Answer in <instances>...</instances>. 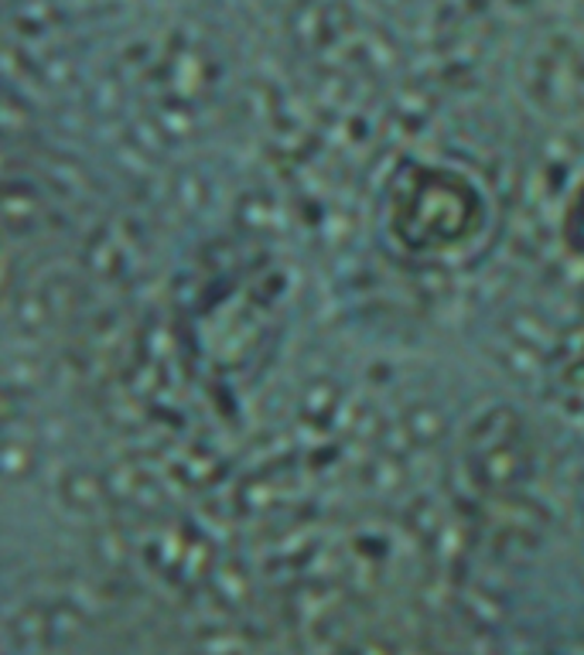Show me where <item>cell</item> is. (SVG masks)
Masks as SVG:
<instances>
[{
    "mask_svg": "<svg viewBox=\"0 0 584 655\" xmlns=\"http://www.w3.org/2000/svg\"><path fill=\"white\" fill-rule=\"evenodd\" d=\"M79 628H82V615L72 604H44V608H28L21 618H14L8 635L21 648H52L76 638Z\"/></svg>",
    "mask_w": 584,
    "mask_h": 655,
    "instance_id": "cell-1",
    "label": "cell"
},
{
    "mask_svg": "<svg viewBox=\"0 0 584 655\" xmlns=\"http://www.w3.org/2000/svg\"><path fill=\"white\" fill-rule=\"evenodd\" d=\"M407 430H410L417 440H434L437 434L445 430V420H442V414H437L434 407H414V410L407 414Z\"/></svg>",
    "mask_w": 584,
    "mask_h": 655,
    "instance_id": "cell-2",
    "label": "cell"
},
{
    "mask_svg": "<svg viewBox=\"0 0 584 655\" xmlns=\"http://www.w3.org/2000/svg\"><path fill=\"white\" fill-rule=\"evenodd\" d=\"M62 492H66L69 502H76L79 509H92L96 502H100V485H96L92 475H72V478L62 485Z\"/></svg>",
    "mask_w": 584,
    "mask_h": 655,
    "instance_id": "cell-3",
    "label": "cell"
}]
</instances>
